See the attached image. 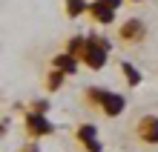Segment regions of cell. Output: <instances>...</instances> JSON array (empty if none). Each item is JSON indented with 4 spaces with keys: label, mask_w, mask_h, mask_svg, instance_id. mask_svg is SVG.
Listing matches in <instances>:
<instances>
[{
    "label": "cell",
    "mask_w": 158,
    "mask_h": 152,
    "mask_svg": "<svg viewBox=\"0 0 158 152\" xmlns=\"http://www.w3.org/2000/svg\"><path fill=\"white\" fill-rule=\"evenodd\" d=\"M83 103H86L89 109H98L101 115H106V118H118L121 112L127 109V98L121 92L101 89V86H86L83 89Z\"/></svg>",
    "instance_id": "6da1fadb"
},
{
    "label": "cell",
    "mask_w": 158,
    "mask_h": 152,
    "mask_svg": "<svg viewBox=\"0 0 158 152\" xmlns=\"http://www.w3.org/2000/svg\"><path fill=\"white\" fill-rule=\"evenodd\" d=\"M109 40L101 35H86V46H83V55H81V63L86 66V69H104L106 60H109Z\"/></svg>",
    "instance_id": "7a4b0ae2"
},
{
    "label": "cell",
    "mask_w": 158,
    "mask_h": 152,
    "mask_svg": "<svg viewBox=\"0 0 158 152\" xmlns=\"http://www.w3.org/2000/svg\"><path fill=\"white\" fill-rule=\"evenodd\" d=\"M23 126H26V135L29 138H43V135H52L55 132V123L43 115V112H32L23 118Z\"/></svg>",
    "instance_id": "3957f363"
},
{
    "label": "cell",
    "mask_w": 158,
    "mask_h": 152,
    "mask_svg": "<svg viewBox=\"0 0 158 152\" xmlns=\"http://www.w3.org/2000/svg\"><path fill=\"white\" fill-rule=\"evenodd\" d=\"M135 138L144 146H158V115H144L135 123Z\"/></svg>",
    "instance_id": "277c9868"
},
{
    "label": "cell",
    "mask_w": 158,
    "mask_h": 152,
    "mask_svg": "<svg viewBox=\"0 0 158 152\" xmlns=\"http://www.w3.org/2000/svg\"><path fill=\"white\" fill-rule=\"evenodd\" d=\"M75 141L86 152H104V141L98 138V126L95 123H81V126L75 129Z\"/></svg>",
    "instance_id": "5b68a950"
},
{
    "label": "cell",
    "mask_w": 158,
    "mask_h": 152,
    "mask_svg": "<svg viewBox=\"0 0 158 152\" xmlns=\"http://www.w3.org/2000/svg\"><path fill=\"white\" fill-rule=\"evenodd\" d=\"M118 37L124 43L129 46H138V43H144V37H147V26L144 20H138V17H129V20L121 23V29H118Z\"/></svg>",
    "instance_id": "8992f818"
},
{
    "label": "cell",
    "mask_w": 158,
    "mask_h": 152,
    "mask_svg": "<svg viewBox=\"0 0 158 152\" xmlns=\"http://www.w3.org/2000/svg\"><path fill=\"white\" fill-rule=\"evenodd\" d=\"M89 14H92V20L101 23V26L115 23V9H109L104 0H92V3H89Z\"/></svg>",
    "instance_id": "52a82bcc"
},
{
    "label": "cell",
    "mask_w": 158,
    "mask_h": 152,
    "mask_svg": "<svg viewBox=\"0 0 158 152\" xmlns=\"http://www.w3.org/2000/svg\"><path fill=\"white\" fill-rule=\"evenodd\" d=\"M52 69H60L63 75H75L81 69V60L75 58V55H69V52H60V55L52 58Z\"/></svg>",
    "instance_id": "ba28073f"
},
{
    "label": "cell",
    "mask_w": 158,
    "mask_h": 152,
    "mask_svg": "<svg viewBox=\"0 0 158 152\" xmlns=\"http://www.w3.org/2000/svg\"><path fill=\"white\" fill-rule=\"evenodd\" d=\"M121 75L127 78V83H129V86H138V83H141V72H138L132 63H127V60L121 63Z\"/></svg>",
    "instance_id": "9c48e42d"
},
{
    "label": "cell",
    "mask_w": 158,
    "mask_h": 152,
    "mask_svg": "<svg viewBox=\"0 0 158 152\" xmlns=\"http://www.w3.org/2000/svg\"><path fill=\"white\" fill-rule=\"evenodd\" d=\"M83 12H89V3H86V0H66V14L69 17H81Z\"/></svg>",
    "instance_id": "30bf717a"
},
{
    "label": "cell",
    "mask_w": 158,
    "mask_h": 152,
    "mask_svg": "<svg viewBox=\"0 0 158 152\" xmlns=\"http://www.w3.org/2000/svg\"><path fill=\"white\" fill-rule=\"evenodd\" d=\"M63 78H66V75H63L60 69H49V78H46V89H49V92L60 89V86H63Z\"/></svg>",
    "instance_id": "8fae6325"
},
{
    "label": "cell",
    "mask_w": 158,
    "mask_h": 152,
    "mask_svg": "<svg viewBox=\"0 0 158 152\" xmlns=\"http://www.w3.org/2000/svg\"><path fill=\"white\" fill-rule=\"evenodd\" d=\"M104 3H106L109 9H115V12H118V9H121V6H124V3H127V0H104Z\"/></svg>",
    "instance_id": "7c38bea8"
},
{
    "label": "cell",
    "mask_w": 158,
    "mask_h": 152,
    "mask_svg": "<svg viewBox=\"0 0 158 152\" xmlns=\"http://www.w3.org/2000/svg\"><path fill=\"white\" fill-rule=\"evenodd\" d=\"M20 152H38V146H32V144H29V146H26V149H20Z\"/></svg>",
    "instance_id": "4fadbf2b"
},
{
    "label": "cell",
    "mask_w": 158,
    "mask_h": 152,
    "mask_svg": "<svg viewBox=\"0 0 158 152\" xmlns=\"http://www.w3.org/2000/svg\"><path fill=\"white\" fill-rule=\"evenodd\" d=\"M127 3H144V0H127Z\"/></svg>",
    "instance_id": "5bb4252c"
}]
</instances>
